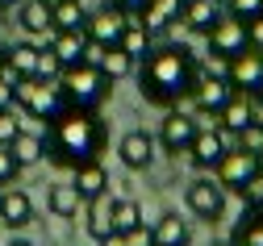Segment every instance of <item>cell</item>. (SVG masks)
<instances>
[{
  "label": "cell",
  "mask_w": 263,
  "mask_h": 246,
  "mask_svg": "<svg viewBox=\"0 0 263 246\" xmlns=\"http://www.w3.org/2000/svg\"><path fill=\"white\" fill-rule=\"evenodd\" d=\"M109 146V129L101 121V113L92 109H63L54 121H46V159L54 167H80L101 159Z\"/></svg>",
  "instance_id": "6da1fadb"
},
{
  "label": "cell",
  "mask_w": 263,
  "mask_h": 246,
  "mask_svg": "<svg viewBox=\"0 0 263 246\" xmlns=\"http://www.w3.org/2000/svg\"><path fill=\"white\" fill-rule=\"evenodd\" d=\"M192 80H196V59L188 46H176V42L151 46L138 59V92L151 104L172 109L176 100H184L192 92Z\"/></svg>",
  "instance_id": "7a4b0ae2"
},
{
  "label": "cell",
  "mask_w": 263,
  "mask_h": 246,
  "mask_svg": "<svg viewBox=\"0 0 263 246\" xmlns=\"http://www.w3.org/2000/svg\"><path fill=\"white\" fill-rule=\"evenodd\" d=\"M54 84H59L67 109H92V113H101V104H105L109 92H113V80H105L101 67H92V63L63 67V75H59Z\"/></svg>",
  "instance_id": "3957f363"
},
{
  "label": "cell",
  "mask_w": 263,
  "mask_h": 246,
  "mask_svg": "<svg viewBox=\"0 0 263 246\" xmlns=\"http://www.w3.org/2000/svg\"><path fill=\"white\" fill-rule=\"evenodd\" d=\"M13 104L21 113L38 117V121H54L67 104H63V92L54 80H38V75H17L13 80Z\"/></svg>",
  "instance_id": "277c9868"
},
{
  "label": "cell",
  "mask_w": 263,
  "mask_h": 246,
  "mask_svg": "<svg viewBox=\"0 0 263 246\" xmlns=\"http://www.w3.org/2000/svg\"><path fill=\"white\" fill-rule=\"evenodd\" d=\"M230 146H234V142H230V134L217 121H196V138H192V146H188V163L196 171H213Z\"/></svg>",
  "instance_id": "5b68a950"
},
{
  "label": "cell",
  "mask_w": 263,
  "mask_h": 246,
  "mask_svg": "<svg viewBox=\"0 0 263 246\" xmlns=\"http://www.w3.org/2000/svg\"><path fill=\"white\" fill-rule=\"evenodd\" d=\"M226 71V67H221ZM221 71H196V80H192V92H188V100L196 104V113L201 117H217L221 109H226V100L234 96V88H230V80L221 75Z\"/></svg>",
  "instance_id": "8992f818"
},
{
  "label": "cell",
  "mask_w": 263,
  "mask_h": 246,
  "mask_svg": "<svg viewBox=\"0 0 263 246\" xmlns=\"http://www.w3.org/2000/svg\"><path fill=\"white\" fill-rule=\"evenodd\" d=\"M184 200H188V213H196L201 221H217L226 213V188L213 180V175H196V180L184 188Z\"/></svg>",
  "instance_id": "52a82bcc"
},
{
  "label": "cell",
  "mask_w": 263,
  "mask_h": 246,
  "mask_svg": "<svg viewBox=\"0 0 263 246\" xmlns=\"http://www.w3.org/2000/svg\"><path fill=\"white\" fill-rule=\"evenodd\" d=\"M205 42H209V54L234 59L238 50H247V21L234 17V13H221V17L213 21V29L205 33Z\"/></svg>",
  "instance_id": "ba28073f"
},
{
  "label": "cell",
  "mask_w": 263,
  "mask_h": 246,
  "mask_svg": "<svg viewBox=\"0 0 263 246\" xmlns=\"http://www.w3.org/2000/svg\"><path fill=\"white\" fill-rule=\"evenodd\" d=\"M226 80H230V88H234V92L255 96L259 84H263V50L247 46V50H238L234 59H226Z\"/></svg>",
  "instance_id": "9c48e42d"
},
{
  "label": "cell",
  "mask_w": 263,
  "mask_h": 246,
  "mask_svg": "<svg viewBox=\"0 0 263 246\" xmlns=\"http://www.w3.org/2000/svg\"><path fill=\"white\" fill-rule=\"evenodd\" d=\"M259 171V163H255V155L251 150H242V146H230L226 155H221V163L213 167V180L226 188V192H238L251 175Z\"/></svg>",
  "instance_id": "30bf717a"
},
{
  "label": "cell",
  "mask_w": 263,
  "mask_h": 246,
  "mask_svg": "<svg viewBox=\"0 0 263 246\" xmlns=\"http://www.w3.org/2000/svg\"><path fill=\"white\" fill-rule=\"evenodd\" d=\"M125 21H129V17H125V13L113 5V0H109L105 9L88 13V21H84V33H88V42H96V46H113V42L121 38Z\"/></svg>",
  "instance_id": "8fae6325"
},
{
  "label": "cell",
  "mask_w": 263,
  "mask_h": 246,
  "mask_svg": "<svg viewBox=\"0 0 263 246\" xmlns=\"http://www.w3.org/2000/svg\"><path fill=\"white\" fill-rule=\"evenodd\" d=\"M84 63H92V67H101V75L105 80H129V75H134V67H138V59H129L117 42L113 46H96V42H88V59Z\"/></svg>",
  "instance_id": "7c38bea8"
},
{
  "label": "cell",
  "mask_w": 263,
  "mask_h": 246,
  "mask_svg": "<svg viewBox=\"0 0 263 246\" xmlns=\"http://www.w3.org/2000/svg\"><path fill=\"white\" fill-rule=\"evenodd\" d=\"M192 138H196V117H188V113H167V117H163L159 146L167 150V155H188Z\"/></svg>",
  "instance_id": "4fadbf2b"
},
{
  "label": "cell",
  "mask_w": 263,
  "mask_h": 246,
  "mask_svg": "<svg viewBox=\"0 0 263 246\" xmlns=\"http://www.w3.org/2000/svg\"><path fill=\"white\" fill-rule=\"evenodd\" d=\"M29 221H34V200H29V192L17 188V184H5L0 188V225L25 230Z\"/></svg>",
  "instance_id": "5bb4252c"
},
{
  "label": "cell",
  "mask_w": 263,
  "mask_h": 246,
  "mask_svg": "<svg viewBox=\"0 0 263 246\" xmlns=\"http://www.w3.org/2000/svg\"><path fill=\"white\" fill-rule=\"evenodd\" d=\"M117 159L129 167V171H146L155 163V138L146 129H129L121 142H117Z\"/></svg>",
  "instance_id": "9a60e30c"
},
{
  "label": "cell",
  "mask_w": 263,
  "mask_h": 246,
  "mask_svg": "<svg viewBox=\"0 0 263 246\" xmlns=\"http://www.w3.org/2000/svg\"><path fill=\"white\" fill-rule=\"evenodd\" d=\"M71 175H76L71 184H76V192H80V200H84V204L109 192V171L101 167V159H92V163H80V167H71Z\"/></svg>",
  "instance_id": "2e32d148"
},
{
  "label": "cell",
  "mask_w": 263,
  "mask_h": 246,
  "mask_svg": "<svg viewBox=\"0 0 263 246\" xmlns=\"http://www.w3.org/2000/svg\"><path fill=\"white\" fill-rule=\"evenodd\" d=\"M50 50L59 54L63 67H76L88 59V33L84 29H54L50 33Z\"/></svg>",
  "instance_id": "e0dca14e"
},
{
  "label": "cell",
  "mask_w": 263,
  "mask_h": 246,
  "mask_svg": "<svg viewBox=\"0 0 263 246\" xmlns=\"http://www.w3.org/2000/svg\"><path fill=\"white\" fill-rule=\"evenodd\" d=\"M251 121H255V96H247V92H234V96L226 100V109L217 113V125H221L230 138H234L238 129H247Z\"/></svg>",
  "instance_id": "ac0fdd59"
},
{
  "label": "cell",
  "mask_w": 263,
  "mask_h": 246,
  "mask_svg": "<svg viewBox=\"0 0 263 246\" xmlns=\"http://www.w3.org/2000/svg\"><path fill=\"white\" fill-rule=\"evenodd\" d=\"M17 25L29 33V38L54 33V21H50V0H21V5H17Z\"/></svg>",
  "instance_id": "d6986e66"
},
{
  "label": "cell",
  "mask_w": 263,
  "mask_h": 246,
  "mask_svg": "<svg viewBox=\"0 0 263 246\" xmlns=\"http://www.w3.org/2000/svg\"><path fill=\"white\" fill-rule=\"evenodd\" d=\"M180 13H184V0H146L138 21L146 25V33L155 38V33H163L172 21H180Z\"/></svg>",
  "instance_id": "ffe728a7"
},
{
  "label": "cell",
  "mask_w": 263,
  "mask_h": 246,
  "mask_svg": "<svg viewBox=\"0 0 263 246\" xmlns=\"http://www.w3.org/2000/svg\"><path fill=\"white\" fill-rule=\"evenodd\" d=\"M188 242H192V230L180 213H163L151 225V246H188Z\"/></svg>",
  "instance_id": "44dd1931"
},
{
  "label": "cell",
  "mask_w": 263,
  "mask_h": 246,
  "mask_svg": "<svg viewBox=\"0 0 263 246\" xmlns=\"http://www.w3.org/2000/svg\"><path fill=\"white\" fill-rule=\"evenodd\" d=\"M217 17H221L217 0H184V13H180L184 29H192V33H209Z\"/></svg>",
  "instance_id": "7402d4cb"
},
{
  "label": "cell",
  "mask_w": 263,
  "mask_h": 246,
  "mask_svg": "<svg viewBox=\"0 0 263 246\" xmlns=\"http://www.w3.org/2000/svg\"><path fill=\"white\" fill-rule=\"evenodd\" d=\"M80 217H84V225H88V234H92V238H105V234L113 230V196L105 192V196L88 200V204L80 209Z\"/></svg>",
  "instance_id": "603a6c76"
},
{
  "label": "cell",
  "mask_w": 263,
  "mask_h": 246,
  "mask_svg": "<svg viewBox=\"0 0 263 246\" xmlns=\"http://www.w3.org/2000/svg\"><path fill=\"white\" fill-rule=\"evenodd\" d=\"M46 209H50L54 217H80L84 200H80L76 184H50L46 188Z\"/></svg>",
  "instance_id": "cb8c5ba5"
},
{
  "label": "cell",
  "mask_w": 263,
  "mask_h": 246,
  "mask_svg": "<svg viewBox=\"0 0 263 246\" xmlns=\"http://www.w3.org/2000/svg\"><path fill=\"white\" fill-rule=\"evenodd\" d=\"M38 50H42V46H34V42H13V46L5 50V71H9L13 80H17V75H34Z\"/></svg>",
  "instance_id": "d4e9b609"
},
{
  "label": "cell",
  "mask_w": 263,
  "mask_h": 246,
  "mask_svg": "<svg viewBox=\"0 0 263 246\" xmlns=\"http://www.w3.org/2000/svg\"><path fill=\"white\" fill-rule=\"evenodd\" d=\"M9 150L17 155V163H21V167H34V163H42V159H46V138H42V134H25V129H21L13 142H9Z\"/></svg>",
  "instance_id": "484cf974"
},
{
  "label": "cell",
  "mask_w": 263,
  "mask_h": 246,
  "mask_svg": "<svg viewBox=\"0 0 263 246\" xmlns=\"http://www.w3.org/2000/svg\"><path fill=\"white\" fill-rule=\"evenodd\" d=\"M230 242L234 246H263V209H247L234 225V234H230Z\"/></svg>",
  "instance_id": "4316f807"
},
{
  "label": "cell",
  "mask_w": 263,
  "mask_h": 246,
  "mask_svg": "<svg viewBox=\"0 0 263 246\" xmlns=\"http://www.w3.org/2000/svg\"><path fill=\"white\" fill-rule=\"evenodd\" d=\"M117 46H121L129 59H142V54L151 50V33H146V25H142L138 17H129L125 29H121V38H117Z\"/></svg>",
  "instance_id": "83f0119b"
},
{
  "label": "cell",
  "mask_w": 263,
  "mask_h": 246,
  "mask_svg": "<svg viewBox=\"0 0 263 246\" xmlns=\"http://www.w3.org/2000/svg\"><path fill=\"white\" fill-rule=\"evenodd\" d=\"M50 21H54V29H84L88 13H84L80 0H54L50 5Z\"/></svg>",
  "instance_id": "f1b7e54d"
},
{
  "label": "cell",
  "mask_w": 263,
  "mask_h": 246,
  "mask_svg": "<svg viewBox=\"0 0 263 246\" xmlns=\"http://www.w3.org/2000/svg\"><path fill=\"white\" fill-rule=\"evenodd\" d=\"M146 217H142V204L138 200H113V230H121V234H129L134 225H142Z\"/></svg>",
  "instance_id": "f546056e"
},
{
  "label": "cell",
  "mask_w": 263,
  "mask_h": 246,
  "mask_svg": "<svg viewBox=\"0 0 263 246\" xmlns=\"http://www.w3.org/2000/svg\"><path fill=\"white\" fill-rule=\"evenodd\" d=\"M34 75H38V80H59V75H63V63H59V54H54L50 46L38 50V67H34Z\"/></svg>",
  "instance_id": "4dcf8cb0"
},
{
  "label": "cell",
  "mask_w": 263,
  "mask_h": 246,
  "mask_svg": "<svg viewBox=\"0 0 263 246\" xmlns=\"http://www.w3.org/2000/svg\"><path fill=\"white\" fill-rule=\"evenodd\" d=\"M238 196H242V204L247 209H263V171H255L251 180L238 188Z\"/></svg>",
  "instance_id": "1f68e13d"
},
{
  "label": "cell",
  "mask_w": 263,
  "mask_h": 246,
  "mask_svg": "<svg viewBox=\"0 0 263 246\" xmlns=\"http://www.w3.org/2000/svg\"><path fill=\"white\" fill-rule=\"evenodd\" d=\"M21 171H25V167L17 163V155H13L9 146H0V188H5V184H17Z\"/></svg>",
  "instance_id": "d6a6232c"
},
{
  "label": "cell",
  "mask_w": 263,
  "mask_h": 246,
  "mask_svg": "<svg viewBox=\"0 0 263 246\" xmlns=\"http://www.w3.org/2000/svg\"><path fill=\"white\" fill-rule=\"evenodd\" d=\"M17 134H21V117H17V109H0V146H9Z\"/></svg>",
  "instance_id": "836d02e7"
},
{
  "label": "cell",
  "mask_w": 263,
  "mask_h": 246,
  "mask_svg": "<svg viewBox=\"0 0 263 246\" xmlns=\"http://www.w3.org/2000/svg\"><path fill=\"white\" fill-rule=\"evenodd\" d=\"M234 138H238V146H242V150H251V155H255V150L263 146V125H259V121H251V125H247V129H238Z\"/></svg>",
  "instance_id": "e575fe53"
},
{
  "label": "cell",
  "mask_w": 263,
  "mask_h": 246,
  "mask_svg": "<svg viewBox=\"0 0 263 246\" xmlns=\"http://www.w3.org/2000/svg\"><path fill=\"white\" fill-rule=\"evenodd\" d=\"M226 13H234V17H259L263 13V0H226Z\"/></svg>",
  "instance_id": "d590c367"
},
{
  "label": "cell",
  "mask_w": 263,
  "mask_h": 246,
  "mask_svg": "<svg viewBox=\"0 0 263 246\" xmlns=\"http://www.w3.org/2000/svg\"><path fill=\"white\" fill-rule=\"evenodd\" d=\"M247 46L263 50V13L259 17H247Z\"/></svg>",
  "instance_id": "8d00e7d4"
},
{
  "label": "cell",
  "mask_w": 263,
  "mask_h": 246,
  "mask_svg": "<svg viewBox=\"0 0 263 246\" xmlns=\"http://www.w3.org/2000/svg\"><path fill=\"white\" fill-rule=\"evenodd\" d=\"M0 109H17L13 104V75L0 71Z\"/></svg>",
  "instance_id": "74e56055"
},
{
  "label": "cell",
  "mask_w": 263,
  "mask_h": 246,
  "mask_svg": "<svg viewBox=\"0 0 263 246\" xmlns=\"http://www.w3.org/2000/svg\"><path fill=\"white\" fill-rule=\"evenodd\" d=\"M125 242H129V246H151V230H146V221L129 230V234H125Z\"/></svg>",
  "instance_id": "f35d334b"
},
{
  "label": "cell",
  "mask_w": 263,
  "mask_h": 246,
  "mask_svg": "<svg viewBox=\"0 0 263 246\" xmlns=\"http://www.w3.org/2000/svg\"><path fill=\"white\" fill-rule=\"evenodd\" d=\"M113 5H117V9L125 13V17H138V13H142V5H146V0H113Z\"/></svg>",
  "instance_id": "ab89813d"
},
{
  "label": "cell",
  "mask_w": 263,
  "mask_h": 246,
  "mask_svg": "<svg viewBox=\"0 0 263 246\" xmlns=\"http://www.w3.org/2000/svg\"><path fill=\"white\" fill-rule=\"evenodd\" d=\"M96 246H129V242H125V234H121V230H109L105 238H96Z\"/></svg>",
  "instance_id": "60d3db41"
},
{
  "label": "cell",
  "mask_w": 263,
  "mask_h": 246,
  "mask_svg": "<svg viewBox=\"0 0 263 246\" xmlns=\"http://www.w3.org/2000/svg\"><path fill=\"white\" fill-rule=\"evenodd\" d=\"M17 5H21V0H0V13H13Z\"/></svg>",
  "instance_id": "b9f144b4"
},
{
  "label": "cell",
  "mask_w": 263,
  "mask_h": 246,
  "mask_svg": "<svg viewBox=\"0 0 263 246\" xmlns=\"http://www.w3.org/2000/svg\"><path fill=\"white\" fill-rule=\"evenodd\" d=\"M255 121L263 125V100H255Z\"/></svg>",
  "instance_id": "7bdbcfd3"
},
{
  "label": "cell",
  "mask_w": 263,
  "mask_h": 246,
  "mask_svg": "<svg viewBox=\"0 0 263 246\" xmlns=\"http://www.w3.org/2000/svg\"><path fill=\"white\" fill-rule=\"evenodd\" d=\"M9 246H34L29 238H9Z\"/></svg>",
  "instance_id": "ee69618b"
},
{
  "label": "cell",
  "mask_w": 263,
  "mask_h": 246,
  "mask_svg": "<svg viewBox=\"0 0 263 246\" xmlns=\"http://www.w3.org/2000/svg\"><path fill=\"white\" fill-rule=\"evenodd\" d=\"M255 163H259V171H263V146H259V150H255Z\"/></svg>",
  "instance_id": "f6af8a7d"
},
{
  "label": "cell",
  "mask_w": 263,
  "mask_h": 246,
  "mask_svg": "<svg viewBox=\"0 0 263 246\" xmlns=\"http://www.w3.org/2000/svg\"><path fill=\"white\" fill-rule=\"evenodd\" d=\"M209 246H234V242H230V238H221V242H209Z\"/></svg>",
  "instance_id": "bcb514c9"
},
{
  "label": "cell",
  "mask_w": 263,
  "mask_h": 246,
  "mask_svg": "<svg viewBox=\"0 0 263 246\" xmlns=\"http://www.w3.org/2000/svg\"><path fill=\"white\" fill-rule=\"evenodd\" d=\"M255 100H263V84H259V92H255Z\"/></svg>",
  "instance_id": "7dc6e473"
},
{
  "label": "cell",
  "mask_w": 263,
  "mask_h": 246,
  "mask_svg": "<svg viewBox=\"0 0 263 246\" xmlns=\"http://www.w3.org/2000/svg\"><path fill=\"white\" fill-rule=\"evenodd\" d=\"M0 71H5V50H0Z\"/></svg>",
  "instance_id": "c3c4849f"
},
{
  "label": "cell",
  "mask_w": 263,
  "mask_h": 246,
  "mask_svg": "<svg viewBox=\"0 0 263 246\" xmlns=\"http://www.w3.org/2000/svg\"><path fill=\"white\" fill-rule=\"evenodd\" d=\"M50 5H54V0H50Z\"/></svg>",
  "instance_id": "681fc988"
}]
</instances>
